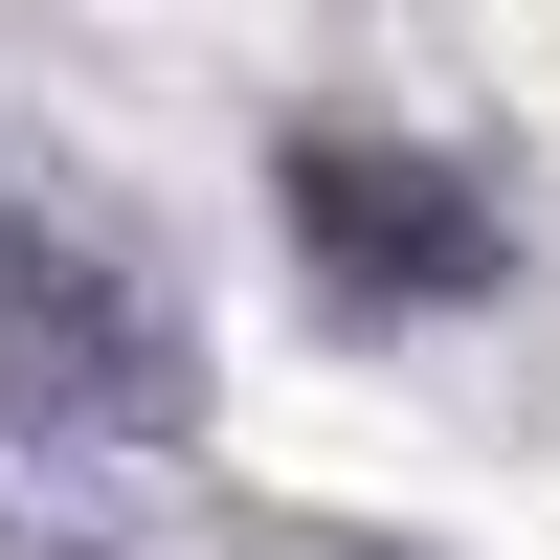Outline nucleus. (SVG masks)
Wrapping results in <instances>:
<instances>
[{"mask_svg": "<svg viewBox=\"0 0 560 560\" xmlns=\"http://www.w3.org/2000/svg\"><path fill=\"white\" fill-rule=\"evenodd\" d=\"M0 404H23V427H90V448H179L202 427V314H179V269L135 247L113 202H68V179L0 202Z\"/></svg>", "mask_w": 560, "mask_h": 560, "instance_id": "nucleus-1", "label": "nucleus"}, {"mask_svg": "<svg viewBox=\"0 0 560 560\" xmlns=\"http://www.w3.org/2000/svg\"><path fill=\"white\" fill-rule=\"evenodd\" d=\"M269 224H292L314 314H359V337H404V314H471L493 269H516V224H493L471 158H427V135H359L314 113L292 158H269Z\"/></svg>", "mask_w": 560, "mask_h": 560, "instance_id": "nucleus-2", "label": "nucleus"}]
</instances>
